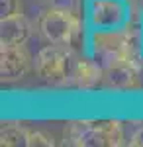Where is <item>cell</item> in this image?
Returning <instances> with one entry per match:
<instances>
[{
	"label": "cell",
	"instance_id": "9c48e42d",
	"mask_svg": "<svg viewBox=\"0 0 143 147\" xmlns=\"http://www.w3.org/2000/svg\"><path fill=\"white\" fill-rule=\"evenodd\" d=\"M30 39H32V24L22 12L0 20V45H22Z\"/></svg>",
	"mask_w": 143,
	"mask_h": 147
},
{
	"label": "cell",
	"instance_id": "8fae6325",
	"mask_svg": "<svg viewBox=\"0 0 143 147\" xmlns=\"http://www.w3.org/2000/svg\"><path fill=\"white\" fill-rule=\"evenodd\" d=\"M26 145L30 147H51L55 145V139L53 136H49L47 131L39 129V127H28V134H26Z\"/></svg>",
	"mask_w": 143,
	"mask_h": 147
},
{
	"label": "cell",
	"instance_id": "8992f818",
	"mask_svg": "<svg viewBox=\"0 0 143 147\" xmlns=\"http://www.w3.org/2000/svg\"><path fill=\"white\" fill-rule=\"evenodd\" d=\"M33 71V53L28 43L0 47V77L2 82H16Z\"/></svg>",
	"mask_w": 143,
	"mask_h": 147
},
{
	"label": "cell",
	"instance_id": "3957f363",
	"mask_svg": "<svg viewBox=\"0 0 143 147\" xmlns=\"http://www.w3.org/2000/svg\"><path fill=\"white\" fill-rule=\"evenodd\" d=\"M127 131L120 120H78L69 122L63 131L67 145H98V147H120L127 143Z\"/></svg>",
	"mask_w": 143,
	"mask_h": 147
},
{
	"label": "cell",
	"instance_id": "6da1fadb",
	"mask_svg": "<svg viewBox=\"0 0 143 147\" xmlns=\"http://www.w3.org/2000/svg\"><path fill=\"white\" fill-rule=\"evenodd\" d=\"M84 45L86 55L96 59L102 67L118 61H135L143 65V57L133 47L130 26L123 30H86Z\"/></svg>",
	"mask_w": 143,
	"mask_h": 147
},
{
	"label": "cell",
	"instance_id": "5b68a950",
	"mask_svg": "<svg viewBox=\"0 0 143 147\" xmlns=\"http://www.w3.org/2000/svg\"><path fill=\"white\" fill-rule=\"evenodd\" d=\"M86 30H123L133 22L130 0H82Z\"/></svg>",
	"mask_w": 143,
	"mask_h": 147
},
{
	"label": "cell",
	"instance_id": "30bf717a",
	"mask_svg": "<svg viewBox=\"0 0 143 147\" xmlns=\"http://www.w3.org/2000/svg\"><path fill=\"white\" fill-rule=\"evenodd\" d=\"M26 134H28V127L22 124H16V122H6L2 124L0 129V143L2 145H26Z\"/></svg>",
	"mask_w": 143,
	"mask_h": 147
},
{
	"label": "cell",
	"instance_id": "277c9868",
	"mask_svg": "<svg viewBox=\"0 0 143 147\" xmlns=\"http://www.w3.org/2000/svg\"><path fill=\"white\" fill-rule=\"evenodd\" d=\"M77 59L73 47L47 43L33 55V73L49 86H69L71 69Z\"/></svg>",
	"mask_w": 143,
	"mask_h": 147
},
{
	"label": "cell",
	"instance_id": "52a82bcc",
	"mask_svg": "<svg viewBox=\"0 0 143 147\" xmlns=\"http://www.w3.org/2000/svg\"><path fill=\"white\" fill-rule=\"evenodd\" d=\"M141 71L143 65L135 61H118L104 67V80L102 86L112 90H133L141 86Z\"/></svg>",
	"mask_w": 143,
	"mask_h": 147
},
{
	"label": "cell",
	"instance_id": "4fadbf2b",
	"mask_svg": "<svg viewBox=\"0 0 143 147\" xmlns=\"http://www.w3.org/2000/svg\"><path fill=\"white\" fill-rule=\"evenodd\" d=\"M127 145L143 147V122L141 124H135L133 131L130 134V137H127Z\"/></svg>",
	"mask_w": 143,
	"mask_h": 147
},
{
	"label": "cell",
	"instance_id": "ba28073f",
	"mask_svg": "<svg viewBox=\"0 0 143 147\" xmlns=\"http://www.w3.org/2000/svg\"><path fill=\"white\" fill-rule=\"evenodd\" d=\"M104 80V67L92 57H77L71 77H69V86H75L78 90H92L96 86H102Z\"/></svg>",
	"mask_w": 143,
	"mask_h": 147
},
{
	"label": "cell",
	"instance_id": "7c38bea8",
	"mask_svg": "<svg viewBox=\"0 0 143 147\" xmlns=\"http://www.w3.org/2000/svg\"><path fill=\"white\" fill-rule=\"evenodd\" d=\"M0 12H2V18L20 14V12H22L20 0H0Z\"/></svg>",
	"mask_w": 143,
	"mask_h": 147
},
{
	"label": "cell",
	"instance_id": "7a4b0ae2",
	"mask_svg": "<svg viewBox=\"0 0 143 147\" xmlns=\"http://www.w3.org/2000/svg\"><path fill=\"white\" fill-rule=\"evenodd\" d=\"M39 35L47 43L67 45L77 49L84 45V18L78 16V10L71 8H43L37 18Z\"/></svg>",
	"mask_w": 143,
	"mask_h": 147
}]
</instances>
